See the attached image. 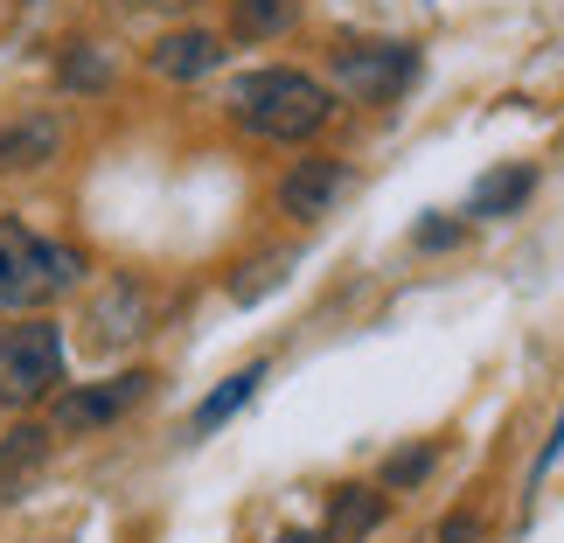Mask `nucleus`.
<instances>
[{"label": "nucleus", "mask_w": 564, "mask_h": 543, "mask_svg": "<svg viewBox=\"0 0 564 543\" xmlns=\"http://www.w3.org/2000/svg\"><path fill=\"white\" fill-rule=\"evenodd\" d=\"M230 119L245 126L251 140L265 146H307L314 133L335 126V91L314 70H293V63H265V70H245L230 84Z\"/></svg>", "instance_id": "obj_1"}, {"label": "nucleus", "mask_w": 564, "mask_h": 543, "mask_svg": "<svg viewBox=\"0 0 564 543\" xmlns=\"http://www.w3.org/2000/svg\"><path fill=\"white\" fill-rule=\"evenodd\" d=\"M56 390H63V328L50 314H21L14 328H0V411L29 419Z\"/></svg>", "instance_id": "obj_2"}, {"label": "nucleus", "mask_w": 564, "mask_h": 543, "mask_svg": "<svg viewBox=\"0 0 564 543\" xmlns=\"http://www.w3.org/2000/svg\"><path fill=\"white\" fill-rule=\"evenodd\" d=\"M147 398H154V369H119V377H98V383H70L50 398V432L56 439H98Z\"/></svg>", "instance_id": "obj_3"}, {"label": "nucleus", "mask_w": 564, "mask_h": 543, "mask_svg": "<svg viewBox=\"0 0 564 543\" xmlns=\"http://www.w3.org/2000/svg\"><path fill=\"white\" fill-rule=\"evenodd\" d=\"M335 77H341L349 98L390 105L419 84V50H411V42H349V50H335Z\"/></svg>", "instance_id": "obj_4"}, {"label": "nucleus", "mask_w": 564, "mask_h": 543, "mask_svg": "<svg viewBox=\"0 0 564 543\" xmlns=\"http://www.w3.org/2000/svg\"><path fill=\"white\" fill-rule=\"evenodd\" d=\"M147 321H154V293H147L133 272H112L91 293V307H84V349H91V356H119L126 341L147 335Z\"/></svg>", "instance_id": "obj_5"}, {"label": "nucleus", "mask_w": 564, "mask_h": 543, "mask_svg": "<svg viewBox=\"0 0 564 543\" xmlns=\"http://www.w3.org/2000/svg\"><path fill=\"white\" fill-rule=\"evenodd\" d=\"M341 195H349V161L341 154H307L279 175V216L286 224H321Z\"/></svg>", "instance_id": "obj_6"}, {"label": "nucleus", "mask_w": 564, "mask_h": 543, "mask_svg": "<svg viewBox=\"0 0 564 543\" xmlns=\"http://www.w3.org/2000/svg\"><path fill=\"white\" fill-rule=\"evenodd\" d=\"M84 286V251L77 245H56V237H35L29 265H21V286H14V314H50L63 293Z\"/></svg>", "instance_id": "obj_7"}, {"label": "nucleus", "mask_w": 564, "mask_h": 543, "mask_svg": "<svg viewBox=\"0 0 564 543\" xmlns=\"http://www.w3.org/2000/svg\"><path fill=\"white\" fill-rule=\"evenodd\" d=\"M63 140H70V126H63V112H50V105H29V112L0 119V175H35V167H50L63 154Z\"/></svg>", "instance_id": "obj_8"}, {"label": "nucleus", "mask_w": 564, "mask_h": 543, "mask_svg": "<svg viewBox=\"0 0 564 543\" xmlns=\"http://www.w3.org/2000/svg\"><path fill=\"white\" fill-rule=\"evenodd\" d=\"M50 453H56V432L42 419H14L8 432H0V502H21V495L42 481Z\"/></svg>", "instance_id": "obj_9"}, {"label": "nucleus", "mask_w": 564, "mask_h": 543, "mask_svg": "<svg viewBox=\"0 0 564 543\" xmlns=\"http://www.w3.org/2000/svg\"><path fill=\"white\" fill-rule=\"evenodd\" d=\"M224 35L216 29H167L154 50H147V70L167 77V84H203L209 70H224Z\"/></svg>", "instance_id": "obj_10"}, {"label": "nucleus", "mask_w": 564, "mask_h": 543, "mask_svg": "<svg viewBox=\"0 0 564 543\" xmlns=\"http://www.w3.org/2000/svg\"><path fill=\"white\" fill-rule=\"evenodd\" d=\"M390 523V495L377 481H341L328 495V515H321V536L328 543H370Z\"/></svg>", "instance_id": "obj_11"}, {"label": "nucleus", "mask_w": 564, "mask_h": 543, "mask_svg": "<svg viewBox=\"0 0 564 543\" xmlns=\"http://www.w3.org/2000/svg\"><path fill=\"white\" fill-rule=\"evenodd\" d=\"M536 195V161H509V167H495V175L474 182V203L467 216H481V224H495V216H516Z\"/></svg>", "instance_id": "obj_12"}, {"label": "nucleus", "mask_w": 564, "mask_h": 543, "mask_svg": "<svg viewBox=\"0 0 564 543\" xmlns=\"http://www.w3.org/2000/svg\"><path fill=\"white\" fill-rule=\"evenodd\" d=\"M258 383H265V362H245V369H230V377L216 383V390H209L203 404H195V419H188V432H195V439H209L216 425H230L237 411H245V404L258 398Z\"/></svg>", "instance_id": "obj_13"}, {"label": "nucleus", "mask_w": 564, "mask_h": 543, "mask_svg": "<svg viewBox=\"0 0 564 543\" xmlns=\"http://www.w3.org/2000/svg\"><path fill=\"white\" fill-rule=\"evenodd\" d=\"M300 21V0H230V35L237 42H279Z\"/></svg>", "instance_id": "obj_14"}, {"label": "nucleus", "mask_w": 564, "mask_h": 543, "mask_svg": "<svg viewBox=\"0 0 564 543\" xmlns=\"http://www.w3.org/2000/svg\"><path fill=\"white\" fill-rule=\"evenodd\" d=\"M432 467H440V446H432V439H411V446H398V453H383L377 488H383V495H411V488L432 481Z\"/></svg>", "instance_id": "obj_15"}, {"label": "nucleus", "mask_w": 564, "mask_h": 543, "mask_svg": "<svg viewBox=\"0 0 564 543\" xmlns=\"http://www.w3.org/2000/svg\"><path fill=\"white\" fill-rule=\"evenodd\" d=\"M29 251H35V230L21 216H0V314H14V286H21Z\"/></svg>", "instance_id": "obj_16"}, {"label": "nucleus", "mask_w": 564, "mask_h": 543, "mask_svg": "<svg viewBox=\"0 0 564 543\" xmlns=\"http://www.w3.org/2000/svg\"><path fill=\"white\" fill-rule=\"evenodd\" d=\"M56 77H63V91H105L112 84V56L98 50V42H70L56 63Z\"/></svg>", "instance_id": "obj_17"}, {"label": "nucleus", "mask_w": 564, "mask_h": 543, "mask_svg": "<svg viewBox=\"0 0 564 543\" xmlns=\"http://www.w3.org/2000/svg\"><path fill=\"white\" fill-rule=\"evenodd\" d=\"M411 245H419V251H460L467 245V224H460V216H446V209H432V216L411 224Z\"/></svg>", "instance_id": "obj_18"}, {"label": "nucleus", "mask_w": 564, "mask_h": 543, "mask_svg": "<svg viewBox=\"0 0 564 543\" xmlns=\"http://www.w3.org/2000/svg\"><path fill=\"white\" fill-rule=\"evenodd\" d=\"M432 543H481V515H474V509H453Z\"/></svg>", "instance_id": "obj_19"}, {"label": "nucleus", "mask_w": 564, "mask_h": 543, "mask_svg": "<svg viewBox=\"0 0 564 543\" xmlns=\"http://www.w3.org/2000/svg\"><path fill=\"white\" fill-rule=\"evenodd\" d=\"M557 460H564V411H557V425H551V439H544V446H536V460H530V488H536V481H544V474H551Z\"/></svg>", "instance_id": "obj_20"}, {"label": "nucleus", "mask_w": 564, "mask_h": 543, "mask_svg": "<svg viewBox=\"0 0 564 543\" xmlns=\"http://www.w3.org/2000/svg\"><path fill=\"white\" fill-rule=\"evenodd\" d=\"M126 8H140V14H188V8H203V0H126Z\"/></svg>", "instance_id": "obj_21"}, {"label": "nucleus", "mask_w": 564, "mask_h": 543, "mask_svg": "<svg viewBox=\"0 0 564 543\" xmlns=\"http://www.w3.org/2000/svg\"><path fill=\"white\" fill-rule=\"evenodd\" d=\"M272 543H328V536H321V530H279Z\"/></svg>", "instance_id": "obj_22"}]
</instances>
